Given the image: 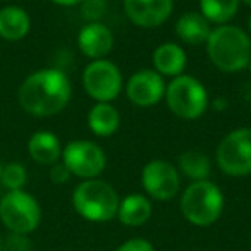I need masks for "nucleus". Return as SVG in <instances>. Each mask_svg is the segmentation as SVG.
Wrapping results in <instances>:
<instances>
[{"label": "nucleus", "mask_w": 251, "mask_h": 251, "mask_svg": "<svg viewBox=\"0 0 251 251\" xmlns=\"http://www.w3.org/2000/svg\"><path fill=\"white\" fill-rule=\"evenodd\" d=\"M141 186L147 196L157 201H169L176 198L181 189V174L169 160L155 158L141 169Z\"/></svg>", "instance_id": "obj_10"}, {"label": "nucleus", "mask_w": 251, "mask_h": 251, "mask_svg": "<svg viewBox=\"0 0 251 251\" xmlns=\"http://www.w3.org/2000/svg\"><path fill=\"white\" fill-rule=\"evenodd\" d=\"M73 86L62 69L43 67L31 73L18 90L21 108L35 117H52L69 105Z\"/></svg>", "instance_id": "obj_1"}, {"label": "nucleus", "mask_w": 251, "mask_h": 251, "mask_svg": "<svg viewBox=\"0 0 251 251\" xmlns=\"http://www.w3.org/2000/svg\"><path fill=\"white\" fill-rule=\"evenodd\" d=\"M121 114L112 103H95L88 112V127L100 138H108L117 133Z\"/></svg>", "instance_id": "obj_19"}, {"label": "nucleus", "mask_w": 251, "mask_h": 251, "mask_svg": "<svg viewBox=\"0 0 251 251\" xmlns=\"http://www.w3.org/2000/svg\"><path fill=\"white\" fill-rule=\"evenodd\" d=\"M83 88L97 103H110L122 90V73L108 59L91 60L83 71Z\"/></svg>", "instance_id": "obj_8"}, {"label": "nucleus", "mask_w": 251, "mask_h": 251, "mask_svg": "<svg viewBox=\"0 0 251 251\" xmlns=\"http://www.w3.org/2000/svg\"><path fill=\"white\" fill-rule=\"evenodd\" d=\"M77 47L91 60L107 59L114 49V33L103 23H86L77 33Z\"/></svg>", "instance_id": "obj_13"}, {"label": "nucleus", "mask_w": 251, "mask_h": 251, "mask_svg": "<svg viewBox=\"0 0 251 251\" xmlns=\"http://www.w3.org/2000/svg\"><path fill=\"white\" fill-rule=\"evenodd\" d=\"M50 2L60 7H74V5H81L83 0H50Z\"/></svg>", "instance_id": "obj_27"}, {"label": "nucleus", "mask_w": 251, "mask_h": 251, "mask_svg": "<svg viewBox=\"0 0 251 251\" xmlns=\"http://www.w3.org/2000/svg\"><path fill=\"white\" fill-rule=\"evenodd\" d=\"M210 33H212V25L201 12H186L176 23V35L188 45L206 43Z\"/></svg>", "instance_id": "obj_18"}, {"label": "nucleus", "mask_w": 251, "mask_h": 251, "mask_svg": "<svg viewBox=\"0 0 251 251\" xmlns=\"http://www.w3.org/2000/svg\"><path fill=\"white\" fill-rule=\"evenodd\" d=\"M241 0H200V12L210 25H227L239 11Z\"/></svg>", "instance_id": "obj_21"}, {"label": "nucleus", "mask_w": 251, "mask_h": 251, "mask_svg": "<svg viewBox=\"0 0 251 251\" xmlns=\"http://www.w3.org/2000/svg\"><path fill=\"white\" fill-rule=\"evenodd\" d=\"M107 12V0H83L81 16L86 23H100Z\"/></svg>", "instance_id": "obj_23"}, {"label": "nucleus", "mask_w": 251, "mask_h": 251, "mask_svg": "<svg viewBox=\"0 0 251 251\" xmlns=\"http://www.w3.org/2000/svg\"><path fill=\"white\" fill-rule=\"evenodd\" d=\"M250 251H251V237H250Z\"/></svg>", "instance_id": "obj_33"}, {"label": "nucleus", "mask_w": 251, "mask_h": 251, "mask_svg": "<svg viewBox=\"0 0 251 251\" xmlns=\"http://www.w3.org/2000/svg\"><path fill=\"white\" fill-rule=\"evenodd\" d=\"M60 162L76 177L97 179L107 167V155L100 145L90 140H73L62 148Z\"/></svg>", "instance_id": "obj_9"}, {"label": "nucleus", "mask_w": 251, "mask_h": 251, "mask_svg": "<svg viewBox=\"0 0 251 251\" xmlns=\"http://www.w3.org/2000/svg\"><path fill=\"white\" fill-rule=\"evenodd\" d=\"M0 220L11 234L29 236L42 222V206L25 189L7 191L0 198Z\"/></svg>", "instance_id": "obj_6"}, {"label": "nucleus", "mask_w": 251, "mask_h": 251, "mask_svg": "<svg viewBox=\"0 0 251 251\" xmlns=\"http://www.w3.org/2000/svg\"><path fill=\"white\" fill-rule=\"evenodd\" d=\"M165 88L167 84L164 81V76H160L157 71L141 69L129 77L126 86V95L133 105L148 108L164 100Z\"/></svg>", "instance_id": "obj_11"}, {"label": "nucleus", "mask_w": 251, "mask_h": 251, "mask_svg": "<svg viewBox=\"0 0 251 251\" xmlns=\"http://www.w3.org/2000/svg\"><path fill=\"white\" fill-rule=\"evenodd\" d=\"M244 5H248V7H251V0H241Z\"/></svg>", "instance_id": "obj_29"}, {"label": "nucleus", "mask_w": 251, "mask_h": 251, "mask_svg": "<svg viewBox=\"0 0 251 251\" xmlns=\"http://www.w3.org/2000/svg\"><path fill=\"white\" fill-rule=\"evenodd\" d=\"M226 206L224 193L215 182L206 181L191 182L182 191L179 208L189 224L196 227H210L220 219Z\"/></svg>", "instance_id": "obj_4"}, {"label": "nucleus", "mask_w": 251, "mask_h": 251, "mask_svg": "<svg viewBox=\"0 0 251 251\" xmlns=\"http://www.w3.org/2000/svg\"><path fill=\"white\" fill-rule=\"evenodd\" d=\"M206 53L213 66L222 73H239L248 69L251 59V36L232 25L212 28L206 40Z\"/></svg>", "instance_id": "obj_2"}, {"label": "nucleus", "mask_w": 251, "mask_h": 251, "mask_svg": "<svg viewBox=\"0 0 251 251\" xmlns=\"http://www.w3.org/2000/svg\"><path fill=\"white\" fill-rule=\"evenodd\" d=\"M151 64L160 76L177 77L184 74L188 57L179 43L165 42L155 49L153 55H151Z\"/></svg>", "instance_id": "obj_14"}, {"label": "nucleus", "mask_w": 251, "mask_h": 251, "mask_svg": "<svg viewBox=\"0 0 251 251\" xmlns=\"http://www.w3.org/2000/svg\"><path fill=\"white\" fill-rule=\"evenodd\" d=\"M26 182H28V171H26L25 165L19 164V162H11V164L4 165L0 184L4 186L7 191L25 189Z\"/></svg>", "instance_id": "obj_22"}, {"label": "nucleus", "mask_w": 251, "mask_h": 251, "mask_svg": "<svg viewBox=\"0 0 251 251\" xmlns=\"http://www.w3.org/2000/svg\"><path fill=\"white\" fill-rule=\"evenodd\" d=\"M248 35L251 36V14H250V18H248Z\"/></svg>", "instance_id": "obj_28"}, {"label": "nucleus", "mask_w": 251, "mask_h": 251, "mask_svg": "<svg viewBox=\"0 0 251 251\" xmlns=\"http://www.w3.org/2000/svg\"><path fill=\"white\" fill-rule=\"evenodd\" d=\"M31 29V18L19 5H5L0 9V38L5 42H19Z\"/></svg>", "instance_id": "obj_17"}, {"label": "nucleus", "mask_w": 251, "mask_h": 251, "mask_svg": "<svg viewBox=\"0 0 251 251\" xmlns=\"http://www.w3.org/2000/svg\"><path fill=\"white\" fill-rule=\"evenodd\" d=\"M248 71L251 73V59H250V64H248Z\"/></svg>", "instance_id": "obj_32"}, {"label": "nucleus", "mask_w": 251, "mask_h": 251, "mask_svg": "<svg viewBox=\"0 0 251 251\" xmlns=\"http://www.w3.org/2000/svg\"><path fill=\"white\" fill-rule=\"evenodd\" d=\"M165 103L179 119L195 121L208 108V91L200 79L189 74L172 77L165 88Z\"/></svg>", "instance_id": "obj_5"}, {"label": "nucleus", "mask_w": 251, "mask_h": 251, "mask_svg": "<svg viewBox=\"0 0 251 251\" xmlns=\"http://www.w3.org/2000/svg\"><path fill=\"white\" fill-rule=\"evenodd\" d=\"M71 176L73 174H71L69 169H67L62 162H57V164H53L52 167H50V181H52L53 184H66L71 179Z\"/></svg>", "instance_id": "obj_26"}, {"label": "nucleus", "mask_w": 251, "mask_h": 251, "mask_svg": "<svg viewBox=\"0 0 251 251\" xmlns=\"http://www.w3.org/2000/svg\"><path fill=\"white\" fill-rule=\"evenodd\" d=\"M2 171H4V164L0 162V181H2Z\"/></svg>", "instance_id": "obj_30"}, {"label": "nucleus", "mask_w": 251, "mask_h": 251, "mask_svg": "<svg viewBox=\"0 0 251 251\" xmlns=\"http://www.w3.org/2000/svg\"><path fill=\"white\" fill-rule=\"evenodd\" d=\"M179 174L186 176L191 182L206 181L212 172V162L205 153L196 150H188L179 155L177 158Z\"/></svg>", "instance_id": "obj_20"}, {"label": "nucleus", "mask_w": 251, "mask_h": 251, "mask_svg": "<svg viewBox=\"0 0 251 251\" xmlns=\"http://www.w3.org/2000/svg\"><path fill=\"white\" fill-rule=\"evenodd\" d=\"M62 148L59 136L52 131H36L28 140V153L38 165L52 167L53 164L60 162Z\"/></svg>", "instance_id": "obj_15"}, {"label": "nucleus", "mask_w": 251, "mask_h": 251, "mask_svg": "<svg viewBox=\"0 0 251 251\" xmlns=\"http://www.w3.org/2000/svg\"><path fill=\"white\" fill-rule=\"evenodd\" d=\"M115 251H157L153 243H150L145 237H131L117 246Z\"/></svg>", "instance_id": "obj_24"}, {"label": "nucleus", "mask_w": 251, "mask_h": 251, "mask_svg": "<svg viewBox=\"0 0 251 251\" xmlns=\"http://www.w3.org/2000/svg\"><path fill=\"white\" fill-rule=\"evenodd\" d=\"M151 212H153V206L150 198L141 193H133L121 198L115 219L126 227H140L150 220Z\"/></svg>", "instance_id": "obj_16"}, {"label": "nucleus", "mask_w": 251, "mask_h": 251, "mask_svg": "<svg viewBox=\"0 0 251 251\" xmlns=\"http://www.w3.org/2000/svg\"><path fill=\"white\" fill-rule=\"evenodd\" d=\"M71 201L77 215L88 222L100 224L117 217L121 198L114 186L97 177L81 181L73 191Z\"/></svg>", "instance_id": "obj_3"}, {"label": "nucleus", "mask_w": 251, "mask_h": 251, "mask_svg": "<svg viewBox=\"0 0 251 251\" xmlns=\"http://www.w3.org/2000/svg\"><path fill=\"white\" fill-rule=\"evenodd\" d=\"M122 7L134 26L153 29L171 18L174 0H124Z\"/></svg>", "instance_id": "obj_12"}, {"label": "nucleus", "mask_w": 251, "mask_h": 251, "mask_svg": "<svg viewBox=\"0 0 251 251\" xmlns=\"http://www.w3.org/2000/svg\"><path fill=\"white\" fill-rule=\"evenodd\" d=\"M4 250L7 251H29L31 250V243H29L28 236H21V234H11L7 241L4 243Z\"/></svg>", "instance_id": "obj_25"}, {"label": "nucleus", "mask_w": 251, "mask_h": 251, "mask_svg": "<svg viewBox=\"0 0 251 251\" xmlns=\"http://www.w3.org/2000/svg\"><path fill=\"white\" fill-rule=\"evenodd\" d=\"M215 162L224 174L244 177L251 174V127L230 131L220 140L215 150Z\"/></svg>", "instance_id": "obj_7"}, {"label": "nucleus", "mask_w": 251, "mask_h": 251, "mask_svg": "<svg viewBox=\"0 0 251 251\" xmlns=\"http://www.w3.org/2000/svg\"><path fill=\"white\" fill-rule=\"evenodd\" d=\"M0 251H4V239L0 237Z\"/></svg>", "instance_id": "obj_31"}]
</instances>
